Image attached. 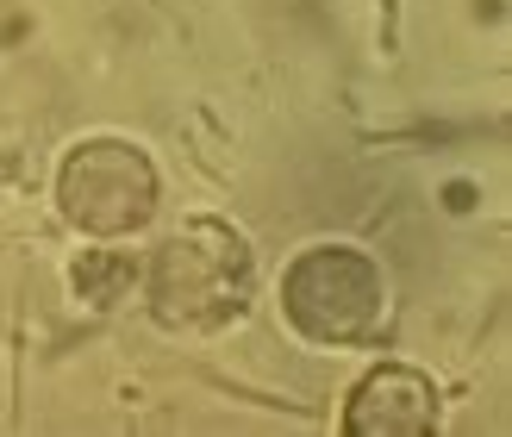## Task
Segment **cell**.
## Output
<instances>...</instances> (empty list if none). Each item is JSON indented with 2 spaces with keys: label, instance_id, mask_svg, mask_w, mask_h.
I'll use <instances>...</instances> for the list:
<instances>
[{
  "label": "cell",
  "instance_id": "cell-2",
  "mask_svg": "<svg viewBox=\"0 0 512 437\" xmlns=\"http://www.w3.org/2000/svg\"><path fill=\"white\" fill-rule=\"evenodd\" d=\"M281 313L306 344H369L388 319V281L350 244H313L281 275Z\"/></svg>",
  "mask_w": 512,
  "mask_h": 437
},
{
  "label": "cell",
  "instance_id": "cell-5",
  "mask_svg": "<svg viewBox=\"0 0 512 437\" xmlns=\"http://www.w3.org/2000/svg\"><path fill=\"white\" fill-rule=\"evenodd\" d=\"M132 288H138V256L132 250H113V244L82 250V263H75V294H82V300L119 306Z\"/></svg>",
  "mask_w": 512,
  "mask_h": 437
},
{
  "label": "cell",
  "instance_id": "cell-4",
  "mask_svg": "<svg viewBox=\"0 0 512 437\" xmlns=\"http://www.w3.org/2000/svg\"><path fill=\"white\" fill-rule=\"evenodd\" d=\"M344 431L350 437H425V431H438V388H431V375L406 369V363L363 375V388L344 406Z\"/></svg>",
  "mask_w": 512,
  "mask_h": 437
},
{
  "label": "cell",
  "instance_id": "cell-3",
  "mask_svg": "<svg viewBox=\"0 0 512 437\" xmlns=\"http://www.w3.org/2000/svg\"><path fill=\"white\" fill-rule=\"evenodd\" d=\"M57 207L75 231H88L100 244L132 238L157 213V169L125 138H88L57 169Z\"/></svg>",
  "mask_w": 512,
  "mask_h": 437
},
{
  "label": "cell",
  "instance_id": "cell-1",
  "mask_svg": "<svg viewBox=\"0 0 512 437\" xmlns=\"http://www.w3.org/2000/svg\"><path fill=\"white\" fill-rule=\"evenodd\" d=\"M144 288L169 331H219L244 319L256 294V256L225 219H188L157 244Z\"/></svg>",
  "mask_w": 512,
  "mask_h": 437
}]
</instances>
